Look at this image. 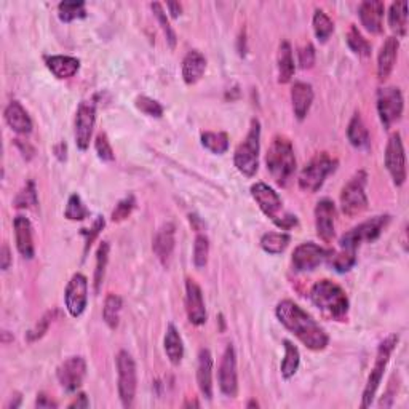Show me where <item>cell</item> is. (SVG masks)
I'll use <instances>...</instances> for the list:
<instances>
[{
    "mask_svg": "<svg viewBox=\"0 0 409 409\" xmlns=\"http://www.w3.org/2000/svg\"><path fill=\"white\" fill-rule=\"evenodd\" d=\"M275 315L279 318V322L291 334L296 336L307 348L314 352H322L328 347L329 336L326 331L294 300L285 299L279 303L275 309Z\"/></svg>",
    "mask_w": 409,
    "mask_h": 409,
    "instance_id": "cell-1",
    "label": "cell"
},
{
    "mask_svg": "<svg viewBox=\"0 0 409 409\" xmlns=\"http://www.w3.org/2000/svg\"><path fill=\"white\" fill-rule=\"evenodd\" d=\"M267 171L280 188H288L296 174V155L291 141L286 136H274L267 150Z\"/></svg>",
    "mask_w": 409,
    "mask_h": 409,
    "instance_id": "cell-2",
    "label": "cell"
},
{
    "mask_svg": "<svg viewBox=\"0 0 409 409\" xmlns=\"http://www.w3.org/2000/svg\"><path fill=\"white\" fill-rule=\"evenodd\" d=\"M310 300L324 315L334 320H344L348 314V298L342 288L331 280H320L312 286Z\"/></svg>",
    "mask_w": 409,
    "mask_h": 409,
    "instance_id": "cell-3",
    "label": "cell"
},
{
    "mask_svg": "<svg viewBox=\"0 0 409 409\" xmlns=\"http://www.w3.org/2000/svg\"><path fill=\"white\" fill-rule=\"evenodd\" d=\"M261 150V122L257 118L251 120L250 131L243 142L238 144L233 154V165L246 178H252L260 166Z\"/></svg>",
    "mask_w": 409,
    "mask_h": 409,
    "instance_id": "cell-4",
    "label": "cell"
},
{
    "mask_svg": "<svg viewBox=\"0 0 409 409\" xmlns=\"http://www.w3.org/2000/svg\"><path fill=\"white\" fill-rule=\"evenodd\" d=\"M396 344H398V336L396 334H390L389 338H386L381 342V344H379L374 366H372L368 382H366L365 390H363V396H362L363 409L370 408L371 403L374 401V396L377 393L379 386H381V382H382L384 372H386L387 370V365L390 362V357H392Z\"/></svg>",
    "mask_w": 409,
    "mask_h": 409,
    "instance_id": "cell-5",
    "label": "cell"
},
{
    "mask_svg": "<svg viewBox=\"0 0 409 409\" xmlns=\"http://www.w3.org/2000/svg\"><path fill=\"white\" fill-rule=\"evenodd\" d=\"M338 168V160L331 157L326 152H318L310 159L303 171L299 174V188L300 190L315 194L322 189V185L326 181V178Z\"/></svg>",
    "mask_w": 409,
    "mask_h": 409,
    "instance_id": "cell-6",
    "label": "cell"
},
{
    "mask_svg": "<svg viewBox=\"0 0 409 409\" xmlns=\"http://www.w3.org/2000/svg\"><path fill=\"white\" fill-rule=\"evenodd\" d=\"M389 224H390L389 214L374 216V218H371L362 222V224H358L357 227H353L352 231L346 232L339 240V246L342 250L357 252L358 246H362L363 243H372L374 240L381 237Z\"/></svg>",
    "mask_w": 409,
    "mask_h": 409,
    "instance_id": "cell-7",
    "label": "cell"
},
{
    "mask_svg": "<svg viewBox=\"0 0 409 409\" xmlns=\"http://www.w3.org/2000/svg\"><path fill=\"white\" fill-rule=\"evenodd\" d=\"M368 174L358 171L341 192V208L347 218H357L368 209V195H366Z\"/></svg>",
    "mask_w": 409,
    "mask_h": 409,
    "instance_id": "cell-8",
    "label": "cell"
},
{
    "mask_svg": "<svg viewBox=\"0 0 409 409\" xmlns=\"http://www.w3.org/2000/svg\"><path fill=\"white\" fill-rule=\"evenodd\" d=\"M117 365V387L120 401L125 408H131L135 403L138 389V370L135 358L126 350H120L116 358Z\"/></svg>",
    "mask_w": 409,
    "mask_h": 409,
    "instance_id": "cell-9",
    "label": "cell"
},
{
    "mask_svg": "<svg viewBox=\"0 0 409 409\" xmlns=\"http://www.w3.org/2000/svg\"><path fill=\"white\" fill-rule=\"evenodd\" d=\"M405 109V99L398 87H386L377 92V114L384 128L389 130L398 122Z\"/></svg>",
    "mask_w": 409,
    "mask_h": 409,
    "instance_id": "cell-10",
    "label": "cell"
},
{
    "mask_svg": "<svg viewBox=\"0 0 409 409\" xmlns=\"http://www.w3.org/2000/svg\"><path fill=\"white\" fill-rule=\"evenodd\" d=\"M251 197L255 198V202L260 204L261 212L274 221V224L276 227H280L283 224V221L286 219V214H281L283 213V202H281L280 195L276 194V192L267 185L266 183H256L251 185Z\"/></svg>",
    "mask_w": 409,
    "mask_h": 409,
    "instance_id": "cell-11",
    "label": "cell"
},
{
    "mask_svg": "<svg viewBox=\"0 0 409 409\" xmlns=\"http://www.w3.org/2000/svg\"><path fill=\"white\" fill-rule=\"evenodd\" d=\"M384 161H386V168L393 184L396 188H401L406 183V155L405 147H403L401 135L398 131L389 138Z\"/></svg>",
    "mask_w": 409,
    "mask_h": 409,
    "instance_id": "cell-12",
    "label": "cell"
},
{
    "mask_svg": "<svg viewBox=\"0 0 409 409\" xmlns=\"http://www.w3.org/2000/svg\"><path fill=\"white\" fill-rule=\"evenodd\" d=\"M219 390L228 398H236L238 393V372H237V353L232 344L226 347L222 353L218 371Z\"/></svg>",
    "mask_w": 409,
    "mask_h": 409,
    "instance_id": "cell-13",
    "label": "cell"
},
{
    "mask_svg": "<svg viewBox=\"0 0 409 409\" xmlns=\"http://www.w3.org/2000/svg\"><path fill=\"white\" fill-rule=\"evenodd\" d=\"M88 303V280L83 274L72 275L64 291V304L71 317H80Z\"/></svg>",
    "mask_w": 409,
    "mask_h": 409,
    "instance_id": "cell-14",
    "label": "cell"
},
{
    "mask_svg": "<svg viewBox=\"0 0 409 409\" xmlns=\"http://www.w3.org/2000/svg\"><path fill=\"white\" fill-rule=\"evenodd\" d=\"M96 123V106L92 101H82L75 112V144L80 150H87L92 141Z\"/></svg>",
    "mask_w": 409,
    "mask_h": 409,
    "instance_id": "cell-15",
    "label": "cell"
},
{
    "mask_svg": "<svg viewBox=\"0 0 409 409\" xmlns=\"http://www.w3.org/2000/svg\"><path fill=\"white\" fill-rule=\"evenodd\" d=\"M58 382L66 392H75L87 376V362L83 357H69L56 371Z\"/></svg>",
    "mask_w": 409,
    "mask_h": 409,
    "instance_id": "cell-16",
    "label": "cell"
},
{
    "mask_svg": "<svg viewBox=\"0 0 409 409\" xmlns=\"http://www.w3.org/2000/svg\"><path fill=\"white\" fill-rule=\"evenodd\" d=\"M328 251L322 248L320 245L307 242L300 243L296 250L293 252L291 262L293 269L296 272H310V270H315L320 264L326 260Z\"/></svg>",
    "mask_w": 409,
    "mask_h": 409,
    "instance_id": "cell-17",
    "label": "cell"
},
{
    "mask_svg": "<svg viewBox=\"0 0 409 409\" xmlns=\"http://www.w3.org/2000/svg\"><path fill=\"white\" fill-rule=\"evenodd\" d=\"M315 228L317 236L324 243L333 242L336 236V207L333 200L323 198L315 207Z\"/></svg>",
    "mask_w": 409,
    "mask_h": 409,
    "instance_id": "cell-18",
    "label": "cell"
},
{
    "mask_svg": "<svg viewBox=\"0 0 409 409\" xmlns=\"http://www.w3.org/2000/svg\"><path fill=\"white\" fill-rule=\"evenodd\" d=\"M185 312L194 326H202L207 322V307H204L202 288L194 279L185 280Z\"/></svg>",
    "mask_w": 409,
    "mask_h": 409,
    "instance_id": "cell-19",
    "label": "cell"
},
{
    "mask_svg": "<svg viewBox=\"0 0 409 409\" xmlns=\"http://www.w3.org/2000/svg\"><path fill=\"white\" fill-rule=\"evenodd\" d=\"M384 2L381 0H365L358 8V16L362 26L370 34H382L384 31Z\"/></svg>",
    "mask_w": 409,
    "mask_h": 409,
    "instance_id": "cell-20",
    "label": "cell"
},
{
    "mask_svg": "<svg viewBox=\"0 0 409 409\" xmlns=\"http://www.w3.org/2000/svg\"><path fill=\"white\" fill-rule=\"evenodd\" d=\"M174 245H176V227L173 222H166L159 228L152 240V250L164 266H168L170 262Z\"/></svg>",
    "mask_w": 409,
    "mask_h": 409,
    "instance_id": "cell-21",
    "label": "cell"
},
{
    "mask_svg": "<svg viewBox=\"0 0 409 409\" xmlns=\"http://www.w3.org/2000/svg\"><path fill=\"white\" fill-rule=\"evenodd\" d=\"M15 228V240L16 248L24 260H32L35 255L34 248V236H32V224L26 216H16L13 221Z\"/></svg>",
    "mask_w": 409,
    "mask_h": 409,
    "instance_id": "cell-22",
    "label": "cell"
},
{
    "mask_svg": "<svg viewBox=\"0 0 409 409\" xmlns=\"http://www.w3.org/2000/svg\"><path fill=\"white\" fill-rule=\"evenodd\" d=\"M197 384L202 395L207 400L213 398V355L208 348L198 352L197 365Z\"/></svg>",
    "mask_w": 409,
    "mask_h": 409,
    "instance_id": "cell-23",
    "label": "cell"
},
{
    "mask_svg": "<svg viewBox=\"0 0 409 409\" xmlns=\"http://www.w3.org/2000/svg\"><path fill=\"white\" fill-rule=\"evenodd\" d=\"M400 40L396 37H389L381 47V51L377 55V77L379 80H387L395 68L396 58H398Z\"/></svg>",
    "mask_w": 409,
    "mask_h": 409,
    "instance_id": "cell-24",
    "label": "cell"
},
{
    "mask_svg": "<svg viewBox=\"0 0 409 409\" xmlns=\"http://www.w3.org/2000/svg\"><path fill=\"white\" fill-rule=\"evenodd\" d=\"M5 122L18 135H29L32 131V120L28 111L21 106V102L11 101L5 107Z\"/></svg>",
    "mask_w": 409,
    "mask_h": 409,
    "instance_id": "cell-25",
    "label": "cell"
},
{
    "mask_svg": "<svg viewBox=\"0 0 409 409\" xmlns=\"http://www.w3.org/2000/svg\"><path fill=\"white\" fill-rule=\"evenodd\" d=\"M291 102H293V111L294 116L303 122L309 114L312 102H314V88L310 83L305 82H296L291 88Z\"/></svg>",
    "mask_w": 409,
    "mask_h": 409,
    "instance_id": "cell-26",
    "label": "cell"
},
{
    "mask_svg": "<svg viewBox=\"0 0 409 409\" xmlns=\"http://www.w3.org/2000/svg\"><path fill=\"white\" fill-rule=\"evenodd\" d=\"M207 71V58L198 50H190L183 59V80L185 85H195Z\"/></svg>",
    "mask_w": 409,
    "mask_h": 409,
    "instance_id": "cell-27",
    "label": "cell"
},
{
    "mask_svg": "<svg viewBox=\"0 0 409 409\" xmlns=\"http://www.w3.org/2000/svg\"><path fill=\"white\" fill-rule=\"evenodd\" d=\"M45 64L48 71L59 80L71 79L74 77L80 69V61L74 56H64V55H55L45 58Z\"/></svg>",
    "mask_w": 409,
    "mask_h": 409,
    "instance_id": "cell-28",
    "label": "cell"
},
{
    "mask_svg": "<svg viewBox=\"0 0 409 409\" xmlns=\"http://www.w3.org/2000/svg\"><path fill=\"white\" fill-rule=\"evenodd\" d=\"M164 348L168 360L170 363L178 366L183 362L184 358V342L179 331L176 329L174 324H168L166 333H165V339H164Z\"/></svg>",
    "mask_w": 409,
    "mask_h": 409,
    "instance_id": "cell-29",
    "label": "cell"
},
{
    "mask_svg": "<svg viewBox=\"0 0 409 409\" xmlns=\"http://www.w3.org/2000/svg\"><path fill=\"white\" fill-rule=\"evenodd\" d=\"M276 63H279V83L291 82L294 72H296V66H294L293 48L290 45V42L283 40L280 44Z\"/></svg>",
    "mask_w": 409,
    "mask_h": 409,
    "instance_id": "cell-30",
    "label": "cell"
},
{
    "mask_svg": "<svg viewBox=\"0 0 409 409\" xmlns=\"http://www.w3.org/2000/svg\"><path fill=\"white\" fill-rule=\"evenodd\" d=\"M347 138L353 147L357 149H368L370 146V131L366 128L360 112H355L347 126Z\"/></svg>",
    "mask_w": 409,
    "mask_h": 409,
    "instance_id": "cell-31",
    "label": "cell"
},
{
    "mask_svg": "<svg viewBox=\"0 0 409 409\" xmlns=\"http://www.w3.org/2000/svg\"><path fill=\"white\" fill-rule=\"evenodd\" d=\"M389 26L396 37H405L408 29V2H393L390 5Z\"/></svg>",
    "mask_w": 409,
    "mask_h": 409,
    "instance_id": "cell-32",
    "label": "cell"
},
{
    "mask_svg": "<svg viewBox=\"0 0 409 409\" xmlns=\"http://www.w3.org/2000/svg\"><path fill=\"white\" fill-rule=\"evenodd\" d=\"M123 309V300L117 294H107L102 307V320L111 329H117L120 323V314Z\"/></svg>",
    "mask_w": 409,
    "mask_h": 409,
    "instance_id": "cell-33",
    "label": "cell"
},
{
    "mask_svg": "<svg viewBox=\"0 0 409 409\" xmlns=\"http://www.w3.org/2000/svg\"><path fill=\"white\" fill-rule=\"evenodd\" d=\"M283 347H285V357L281 360L280 365V372L283 379H291L296 374L300 365V353L299 348L293 344L291 341H283Z\"/></svg>",
    "mask_w": 409,
    "mask_h": 409,
    "instance_id": "cell-34",
    "label": "cell"
},
{
    "mask_svg": "<svg viewBox=\"0 0 409 409\" xmlns=\"http://www.w3.org/2000/svg\"><path fill=\"white\" fill-rule=\"evenodd\" d=\"M291 242V237L285 232H267L261 238V248L269 255H280Z\"/></svg>",
    "mask_w": 409,
    "mask_h": 409,
    "instance_id": "cell-35",
    "label": "cell"
},
{
    "mask_svg": "<svg viewBox=\"0 0 409 409\" xmlns=\"http://www.w3.org/2000/svg\"><path fill=\"white\" fill-rule=\"evenodd\" d=\"M109 251H111L109 242H101L98 246V251H96V267H94V276H93L96 293H99L102 281H104L106 267H107V262H109Z\"/></svg>",
    "mask_w": 409,
    "mask_h": 409,
    "instance_id": "cell-36",
    "label": "cell"
},
{
    "mask_svg": "<svg viewBox=\"0 0 409 409\" xmlns=\"http://www.w3.org/2000/svg\"><path fill=\"white\" fill-rule=\"evenodd\" d=\"M202 146L213 154H226L228 150V136L224 131H204L200 136Z\"/></svg>",
    "mask_w": 409,
    "mask_h": 409,
    "instance_id": "cell-37",
    "label": "cell"
},
{
    "mask_svg": "<svg viewBox=\"0 0 409 409\" xmlns=\"http://www.w3.org/2000/svg\"><path fill=\"white\" fill-rule=\"evenodd\" d=\"M312 24H314V32L317 35L318 42H320V44H326L331 35H333L334 32L333 20H331V18L324 13L323 10H315Z\"/></svg>",
    "mask_w": 409,
    "mask_h": 409,
    "instance_id": "cell-38",
    "label": "cell"
},
{
    "mask_svg": "<svg viewBox=\"0 0 409 409\" xmlns=\"http://www.w3.org/2000/svg\"><path fill=\"white\" fill-rule=\"evenodd\" d=\"M326 260L329 261V264L333 266L334 270H338V272L342 274V272H348V270L355 266V262H357V256H355L353 251L339 248V251H328Z\"/></svg>",
    "mask_w": 409,
    "mask_h": 409,
    "instance_id": "cell-39",
    "label": "cell"
},
{
    "mask_svg": "<svg viewBox=\"0 0 409 409\" xmlns=\"http://www.w3.org/2000/svg\"><path fill=\"white\" fill-rule=\"evenodd\" d=\"M347 45L355 55L368 58L371 55V44L363 37V34L358 31L357 26H350L347 32Z\"/></svg>",
    "mask_w": 409,
    "mask_h": 409,
    "instance_id": "cell-40",
    "label": "cell"
},
{
    "mask_svg": "<svg viewBox=\"0 0 409 409\" xmlns=\"http://www.w3.org/2000/svg\"><path fill=\"white\" fill-rule=\"evenodd\" d=\"M58 16L63 23H72L85 18V2H61L58 5Z\"/></svg>",
    "mask_w": 409,
    "mask_h": 409,
    "instance_id": "cell-41",
    "label": "cell"
},
{
    "mask_svg": "<svg viewBox=\"0 0 409 409\" xmlns=\"http://www.w3.org/2000/svg\"><path fill=\"white\" fill-rule=\"evenodd\" d=\"M90 216L88 208L85 207V203L82 202L80 195L72 194L68 200V204H66L64 209V218L69 221H83L87 219Z\"/></svg>",
    "mask_w": 409,
    "mask_h": 409,
    "instance_id": "cell-42",
    "label": "cell"
},
{
    "mask_svg": "<svg viewBox=\"0 0 409 409\" xmlns=\"http://www.w3.org/2000/svg\"><path fill=\"white\" fill-rule=\"evenodd\" d=\"M150 8H152L155 18H157L161 31H164L165 37H166L168 45L174 48L176 47V32H174V29L170 26V21H168V18H166L164 5L159 4V2H154V4H150Z\"/></svg>",
    "mask_w": 409,
    "mask_h": 409,
    "instance_id": "cell-43",
    "label": "cell"
},
{
    "mask_svg": "<svg viewBox=\"0 0 409 409\" xmlns=\"http://www.w3.org/2000/svg\"><path fill=\"white\" fill-rule=\"evenodd\" d=\"M39 203L37 198V189H35V184L32 181H29L24 189L16 195L15 198V208H23V209H31L35 208Z\"/></svg>",
    "mask_w": 409,
    "mask_h": 409,
    "instance_id": "cell-44",
    "label": "cell"
},
{
    "mask_svg": "<svg viewBox=\"0 0 409 409\" xmlns=\"http://www.w3.org/2000/svg\"><path fill=\"white\" fill-rule=\"evenodd\" d=\"M209 256V240L204 233H197L194 242V266L197 269H203L208 262Z\"/></svg>",
    "mask_w": 409,
    "mask_h": 409,
    "instance_id": "cell-45",
    "label": "cell"
},
{
    "mask_svg": "<svg viewBox=\"0 0 409 409\" xmlns=\"http://www.w3.org/2000/svg\"><path fill=\"white\" fill-rule=\"evenodd\" d=\"M135 104L138 109H140L142 114H146V116L149 117L160 118L161 116H164V106H161L159 101L149 98V96H138Z\"/></svg>",
    "mask_w": 409,
    "mask_h": 409,
    "instance_id": "cell-46",
    "label": "cell"
},
{
    "mask_svg": "<svg viewBox=\"0 0 409 409\" xmlns=\"http://www.w3.org/2000/svg\"><path fill=\"white\" fill-rule=\"evenodd\" d=\"M55 314H56V310H51V312H47V314L40 318L39 323L35 324V326L26 334L28 342H35V341H39V339L44 338L45 333L48 331V328H50V324L53 322V317H55Z\"/></svg>",
    "mask_w": 409,
    "mask_h": 409,
    "instance_id": "cell-47",
    "label": "cell"
},
{
    "mask_svg": "<svg viewBox=\"0 0 409 409\" xmlns=\"http://www.w3.org/2000/svg\"><path fill=\"white\" fill-rule=\"evenodd\" d=\"M135 207H136V200H135L133 195H128V197L122 198V200L117 203L116 209L112 212V216H111L112 221L114 222H122L126 218H130L131 213H133Z\"/></svg>",
    "mask_w": 409,
    "mask_h": 409,
    "instance_id": "cell-48",
    "label": "cell"
},
{
    "mask_svg": "<svg viewBox=\"0 0 409 409\" xmlns=\"http://www.w3.org/2000/svg\"><path fill=\"white\" fill-rule=\"evenodd\" d=\"M94 150L102 161H114V159H116V154H114L111 141L106 133H98V136H96Z\"/></svg>",
    "mask_w": 409,
    "mask_h": 409,
    "instance_id": "cell-49",
    "label": "cell"
},
{
    "mask_svg": "<svg viewBox=\"0 0 409 409\" xmlns=\"http://www.w3.org/2000/svg\"><path fill=\"white\" fill-rule=\"evenodd\" d=\"M104 226H106L104 218H102V216H98V218L94 219L92 228H83L82 233L85 236V255L88 252V250L92 248L93 242L96 238H98V236L101 233L102 228H104Z\"/></svg>",
    "mask_w": 409,
    "mask_h": 409,
    "instance_id": "cell-50",
    "label": "cell"
},
{
    "mask_svg": "<svg viewBox=\"0 0 409 409\" xmlns=\"http://www.w3.org/2000/svg\"><path fill=\"white\" fill-rule=\"evenodd\" d=\"M299 66L300 69H312L315 64V48L312 44H305L299 48Z\"/></svg>",
    "mask_w": 409,
    "mask_h": 409,
    "instance_id": "cell-51",
    "label": "cell"
},
{
    "mask_svg": "<svg viewBox=\"0 0 409 409\" xmlns=\"http://www.w3.org/2000/svg\"><path fill=\"white\" fill-rule=\"evenodd\" d=\"M35 406L40 409H51V408H58V403L53 401L50 396L45 393H39L37 400H35Z\"/></svg>",
    "mask_w": 409,
    "mask_h": 409,
    "instance_id": "cell-52",
    "label": "cell"
},
{
    "mask_svg": "<svg viewBox=\"0 0 409 409\" xmlns=\"http://www.w3.org/2000/svg\"><path fill=\"white\" fill-rule=\"evenodd\" d=\"M10 264H11V252L8 245L4 243L2 251H0V267H2V270H8Z\"/></svg>",
    "mask_w": 409,
    "mask_h": 409,
    "instance_id": "cell-53",
    "label": "cell"
},
{
    "mask_svg": "<svg viewBox=\"0 0 409 409\" xmlns=\"http://www.w3.org/2000/svg\"><path fill=\"white\" fill-rule=\"evenodd\" d=\"M90 406V400L85 393H79L75 396V400L69 403V408H77V409H82V408H88Z\"/></svg>",
    "mask_w": 409,
    "mask_h": 409,
    "instance_id": "cell-54",
    "label": "cell"
},
{
    "mask_svg": "<svg viewBox=\"0 0 409 409\" xmlns=\"http://www.w3.org/2000/svg\"><path fill=\"white\" fill-rule=\"evenodd\" d=\"M166 8L170 10V15L173 18H178L179 15H181V11H183V7H181V4H179V2H168Z\"/></svg>",
    "mask_w": 409,
    "mask_h": 409,
    "instance_id": "cell-55",
    "label": "cell"
},
{
    "mask_svg": "<svg viewBox=\"0 0 409 409\" xmlns=\"http://www.w3.org/2000/svg\"><path fill=\"white\" fill-rule=\"evenodd\" d=\"M188 406H197L198 408V406H200V403H198V401H188L184 405V408H188Z\"/></svg>",
    "mask_w": 409,
    "mask_h": 409,
    "instance_id": "cell-56",
    "label": "cell"
},
{
    "mask_svg": "<svg viewBox=\"0 0 409 409\" xmlns=\"http://www.w3.org/2000/svg\"><path fill=\"white\" fill-rule=\"evenodd\" d=\"M257 406H260V403L255 401V400H251V401L248 403V408H257Z\"/></svg>",
    "mask_w": 409,
    "mask_h": 409,
    "instance_id": "cell-57",
    "label": "cell"
}]
</instances>
